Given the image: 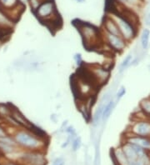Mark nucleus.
Here are the masks:
<instances>
[{
	"instance_id": "1",
	"label": "nucleus",
	"mask_w": 150,
	"mask_h": 165,
	"mask_svg": "<svg viewBox=\"0 0 150 165\" xmlns=\"http://www.w3.org/2000/svg\"><path fill=\"white\" fill-rule=\"evenodd\" d=\"M79 31L84 47L87 49H94L99 46L101 42V34L97 28L87 23H78L75 25Z\"/></svg>"
},
{
	"instance_id": "2",
	"label": "nucleus",
	"mask_w": 150,
	"mask_h": 165,
	"mask_svg": "<svg viewBox=\"0 0 150 165\" xmlns=\"http://www.w3.org/2000/svg\"><path fill=\"white\" fill-rule=\"evenodd\" d=\"M114 20V22L116 23L118 28H119L122 38L126 42L131 41L135 37L136 28L133 27V25L127 22L125 19L120 17L119 15H116V19Z\"/></svg>"
},
{
	"instance_id": "3",
	"label": "nucleus",
	"mask_w": 150,
	"mask_h": 165,
	"mask_svg": "<svg viewBox=\"0 0 150 165\" xmlns=\"http://www.w3.org/2000/svg\"><path fill=\"white\" fill-rule=\"evenodd\" d=\"M15 140L21 145L30 148H38L40 144L39 138H37L34 134H30L27 131L19 132L15 136Z\"/></svg>"
},
{
	"instance_id": "4",
	"label": "nucleus",
	"mask_w": 150,
	"mask_h": 165,
	"mask_svg": "<svg viewBox=\"0 0 150 165\" xmlns=\"http://www.w3.org/2000/svg\"><path fill=\"white\" fill-rule=\"evenodd\" d=\"M57 12H56L54 4L51 1H45L42 3L36 9L37 17L39 18L42 22L45 21V23L49 22V20L51 19V15L53 16Z\"/></svg>"
},
{
	"instance_id": "5",
	"label": "nucleus",
	"mask_w": 150,
	"mask_h": 165,
	"mask_svg": "<svg viewBox=\"0 0 150 165\" xmlns=\"http://www.w3.org/2000/svg\"><path fill=\"white\" fill-rule=\"evenodd\" d=\"M105 39H106L107 44L114 51L122 52L125 49L126 41L121 36H116L114 34L106 33Z\"/></svg>"
},
{
	"instance_id": "6",
	"label": "nucleus",
	"mask_w": 150,
	"mask_h": 165,
	"mask_svg": "<svg viewBox=\"0 0 150 165\" xmlns=\"http://www.w3.org/2000/svg\"><path fill=\"white\" fill-rule=\"evenodd\" d=\"M131 129L133 135L150 137V123L148 121L141 120V121L136 122Z\"/></svg>"
},
{
	"instance_id": "7",
	"label": "nucleus",
	"mask_w": 150,
	"mask_h": 165,
	"mask_svg": "<svg viewBox=\"0 0 150 165\" xmlns=\"http://www.w3.org/2000/svg\"><path fill=\"white\" fill-rule=\"evenodd\" d=\"M127 142L139 146L140 148H143L144 150H146V149H150L149 137L137 136V135H133V136L128 137Z\"/></svg>"
},
{
	"instance_id": "8",
	"label": "nucleus",
	"mask_w": 150,
	"mask_h": 165,
	"mask_svg": "<svg viewBox=\"0 0 150 165\" xmlns=\"http://www.w3.org/2000/svg\"><path fill=\"white\" fill-rule=\"evenodd\" d=\"M104 26L106 33L114 34V35H116V36H121L119 28H118L116 23L114 22V20L113 19L106 18V19L104 20Z\"/></svg>"
},
{
	"instance_id": "9",
	"label": "nucleus",
	"mask_w": 150,
	"mask_h": 165,
	"mask_svg": "<svg viewBox=\"0 0 150 165\" xmlns=\"http://www.w3.org/2000/svg\"><path fill=\"white\" fill-rule=\"evenodd\" d=\"M25 162L29 165H44L45 159L39 153H29L25 155Z\"/></svg>"
},
{
	"instance_id": "10",
	"label": "nucleus",
	"mask_w": 150,
	"mask_h": 165,
	"mask_svg": "<svg viewBox=\"0 0 150 165\" xmlns=\"http://www.w3.org/2000/svg\"><path fill=\"white\" fill-rule=\"evenodd\" d=\"M114 107H115V102L114 100L110 99L109 102L107 103L106 105L104 106V110H103V114H102V119L104 121H106L107 119H109L110 114H112V112L114 110Z\"/></svg>"
},
{
	"instance_id": "11",
	"label": "nucleus",
	"mask_w": 150,
	"mask_h": 165,
	"mask_svg": "<svg viewBox=\"0 0 150 165\" xmlns=\"http://www.w3.org/2000/svg\"><path fill=\"white\" fill-rule=\"evenodd\" d=\"M149 38H150V31L149 29H143L141 34V45L143 47V49H147L149 44Z\"/></svg>"
},
{
	"instance_id": "12",
	"label": "nucleus",
	"mask_w": 150,
	"mask_h": 165,
	"mask_svg": "<svg viewBox=\"0 0 150 165\" xmlns=\"http://www.w3.org/2000/svg\"><path fill=\"white\" fill-rule=\"evenodd\" d=\"M140 109L145 116L150 117V98L143 99L140 102Z\"/></svg>"
},
{
	"instance_id": "13",
	"label": "nucleus",
	"mask_w": 150,
	"mask_h": 165,
	"mask_svg": "<svg viewBox=\"0 0 150 165\" xmlns=\"http://www.w3.org/2000/svg\"><path fill=\"white\" fill-rule=\"evenodd\" d=\"M132 60H133V57L132 55H128L124 58L123 62L121 63L120 66H119V71H120V73H122L123 71L125 70V68H128V66L132 63Z\"/></svg>"
},
{
	"instance_id": "14",
	"label": "nucleus",
	"mask_w": 150,
	"mask_h": 165,
	"mask_svg": "<svg viewBox=\"0 0 150 165\" xmlns=\"http://www.w3.org/2000/svg\"><path fill=\"white\" fill-rule=\"evenodd\" d=\"M11 110L5 105H0V115L1 116H5L7 117L10 114H11Z\"/></svg>"
},
{
	"instance_id": "15",
	"label": "nucleus",
	"mask_w": 150,
	"mask_h": 165,
	"mask_svg": "<svg viewBox=\"0 0 150 165\" xmlns=\"http://www.w3.org/2000/svg\"><path fill=\"white\" fill-rule=\"evenodd\" d=\"M81 146V138L79 137H76V138L72 141V147H73V151L78 150Z\"/></svg>"
},
{
	"instance_id": "16",
	"label": "nucleus",
	"mask_w": 150,
	"mask_h": 165,
	"mask_svg": "<svg viewBox=\"0 0 150 165\" xmlns=\"http://www.w3.org/2000/svg\"><path fill=\"white\" fill-rule=\"evenodd\" d=\"M125 93H126L125 88L122 87L120 89H119V92L117 93V98H118V99H120V98L125 94Z\"/></svg>"
},
{
	"instance_id": "17",
	"label": "nucleus",
	"mask_w": 150,
	"mask_h": 165,
	"mask_svg": "<svg viewBox=\"0 0 150 165\" xmlns=\"http://www.w3.org/2000/svg\"><path fill=\"white\" fill-rule=\"evenodd\" d=\"M74 59H75V61H76V63H77L78 66L81 65V63H82V62H83L82 56H81V54H75Z\"/></svg>"
},
{
	"instance_id": "18",
	"label": "nucleus",
	"mask_w": 150,
	"mask_h": 165,
	"mask_svg": "<svg viewBox=\"0 0 150 165\" xmlns=\"http://www.w3.org/2000/svg\"><path fill=\"white\" fill-rule=\"evenodd\" d=\"M64 164V161L62 158H57L54 162H53V165H63Z\"/></svg>"
},
{
	"instance_id": "19",
	"label": "nucleus",
	"mask_w": 150,
	"mask_h": 165,
	"mask_svg": "<svg viewBox=\"0 0 150 165\" xmlns=\"http://www.w3.org/2000/svg\"><path fill=\"white\" fill-rule=\"evenodd\" d=\"M7 137V134H6V133H5L4 129H3L2 127L0 126V139L1 138H4Z\"/></svg>"
},
{
	"instance_id": "20",
	"label": "nucleus",
	"mask_w": 150,
	"mask_h": 165,
	"mask_svg": "<svg viewBox=\"0 0 150 165\" xmlns=\"http://www.w3.org/2000/svg\"><path fill=\"white\" fill-rule=\"evenodd\" d=\"M146 24H147L148 26H150V13H148V14L147 15V17H146Z\"/></svg>"
},
{
	"instance_id": "21",
	"label": "nucleus",
	"mask_w": 150,
	"mask_h": 165,
	"mask_svg": "<svg viewBox=\"0 0 150 165\" xmlns=\"http://www.w3.org/2000/svg\"><path fill=\"white\" fill-rule=\"evenodd\" d=\"M78 2V3H83V2H84V0H77Z\"/></svg>"
},
{
	"instance_id": "22",
	"label": "nucleus",
	"mask_w": 150,
	"mask_h": 165,
	"mask_svg": "<svg viewBox=\"0 0 150 165\" xmlns=\"http://www.w3.org/2000/svg\"><path fill=\"white\" fill-rule=\"evenodd\" d=\"M2 2H3V3H7V2H8V0H2Z\"/></svg>"
},
{
	"instance_id": "23",
	"label": "nucleus",
	"mask_w": 150,
	"mask_h": 165,
	"mask_svg": "<svg viewBox=\"0 0 150 165\" xmlns=\"http://www.w3.org/2000/svg\"><path fill=\"white\" fill-rule=\"evenodd\" d=\"M125 1H127V2H128V1H135V0H125Z\"/></svg>"
},
{
	"instance_id": "24",
	"label": "nucleus",
	"mask_w": 150,
	"mask_h": 165,
	"mask_svg": "<svg viewBox=\"0 0 150 165\" xmlns=\"http://www.w3.org/2000/svg\"><path fill=\"white\" fill-rule=\"evenodd\" d=\"M8 165H14V164H13V163H9V164H8Z\"/></svg>"
}]
</instances>
